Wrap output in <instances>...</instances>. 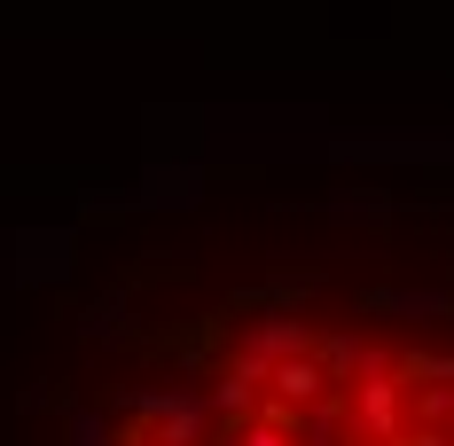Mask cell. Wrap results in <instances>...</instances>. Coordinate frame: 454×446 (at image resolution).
Segmentation results:
<instances>
[{"label":"cell","mask_w":454,"mask_h":446,"mask_svg":"<svg viewBox=\"0 0 454 446\" xmlns=\"http://www.w3.org/2000/svg\"><path fill=\"white\" fill-rule=\"evenodd\" d=\"M400 368H392V353H376V345H361V368H353V400H345V415H353V431H361L368 446H392L400 431H408V407H400Z\"/></svg>","instance_id":"obj_1"},{"label":"cell","mask_w":454,"mask_h":446,"mask_svg":"<svg viewBox=\"0 0 454 446\" xmlns=\"http://www.w3.org/2000/svg\"><path fill=\"white\" fill-rule=\"evenodd\" d=\"M134 345H141V353H157V360H173V368H188V376H204V368L235 345V306L196 313V321H181V329H141Z\"/></svg>","instance_id":"obj_2"},{"label":"cell","mask_w":454,"mask_h":446,"mask_svg":"<svg viewBox=\"0 0 454 446\" xmlns=\"http://www.w3.org/2000/svg\"><path fill=\"white\" fill-rule=\"evenodd\" d=\"M235 353H251L259 368H274V360H290V353H314V329L298 313H282V306H259V321L235 337Z\"/></svg>","instance_id":"obj_3"},{"label":"cell","mask_w":454,"mask_h":446,"mask_svg":"<svg viewBox=\"0 0 454 446\" xmlns=\"http://www.w3.org/2000/svg\"><path fill=\"white\" fill-rule=\"evenodd\" d=\"M212 392H196V384H173V400H165V415L149 423V446H204L212 439Z\"/></svg>","instance_id":"obj_4"},{"label":"cell","mask_w":454,"mask_h":446,"mask_svg":"<svg viewBox=\"0 0 454 446\" xmlns=\"http://www.w3.org/2000/svg\"><path fill=\"white\" fill-rule=\"evenodd\" d=\"M361 313H384V321H454V290L376 282V290H361Z\"/></svg>","instance_id":"obj_5"},{"label":"cell","mask_w":454,"mask_h":446,"mask_svg":"<svg viewBox=\"0 0 454 446\" xmlns=\"http://www.w3.org/2000/svg\"><path fill=\"white\" fill-rule=\"evenodd\" d=\"M259 384H267V368L251 353H227V368H220V384H212V415L220 423H243L251 407H259Z\"/></svg>","instance_id":"obj_6"},{"label":"cell","mask_w":454,"mask_h":446,"mask_svg":"<svg viewBox=\"0 0 454 446\" xmlns=\"http://www.w3.org/2000/svg\"><path fill=\"white\" fill-rule=\"evenodd\" d=\"M267 384H274V400H290V407H306V400H321V392H329V376H321V360H314V353L274 360Z\"/></svg>","instance_id":"obj_7"},{"label":"cell","mask_w":454,"mask_h":446,"mask_svg":"<svg viewBox=\"0 0 454 446\" xmlns=\"http://www.w3.org/2000/svg\"><path fill=\"white\" fill-rule=\"evenodd\" d=\"M345 431H353L345 392H321V400H306V415H298V439H306V446H337Z\"/></svg>","instance_id":"obj_8"},{"label":"cell","mask_w":454,"mask_h":446,"mask_svg":"<svg viewBox=\"0 0 454 446\" xmlns=\"http://www.w3.org/2000/svg\"><path fill=\"white\" fill-rule=\"evenodd\" d=\"M126 313H134V282H118V290H102L87 313H79V337H126Z\"/></svg>","instance_id":"obj_9"},{"label":"cell","mask_w":454,"mask_h":446,"mask_svg":"<svg viewBox=\"0 0 454 446\" xmlns=\"http://www.w3.org/2000/svg\"><path fill=\"white\" fill-rule=\"evenodd\" d=\"M16 251H32V259H16L24 274L55 282V274H63V251H71V235H16Z\"/></svg>","instance_id":"obj_10"},{"label":"cell","mask_w":454,"mask_h":446,"mask_svg":"<svg viewBox=\"0 0 454 446\" xmlns=\"http://www.w3.org/2000/svg\"><path fill=\"white\" fill-rule=\"evenodd\" d=\"M63 446H118L110 439V415H102V407H63Z\"/></svg>","instance_id":"obj_11"},{"label":"cell","mask_w":454,"mask_h":446,"mask_svg":"<svg viewBox=\"0 0 454 446\" xmlns=\"http://www.w3.org/2000/svg\"><path fill=\"white\" fill-rule=\"evenodd\" d=\"M329 220L376 227V220H392V196H376V188H353V196H329Z\"/></svg>","instance_id":"obj_12"},{"label":"cell","mask_w":454,"mask_h":446,"mask_svg":"<svg viewBox=\"0 0 454 446\" xmlns=\"http://www.w3.org/2000/svg\"><path fill=\"white\" fill-rule=\"evenodd\" d=\"M314 360L329 384H353V368H361V337H314Z\"/></svg>","instance_id":"obj_13"},{"label":"cell","mask_w":454,"mask_h":446,"mask_svg":"<svg viewBox=\"0 0 454 446\" xmlns=\"http://www.w3.org/2000/svg\"><path fill=\"white\" fill-rule=\"evenodd\" d=\"M165 400H173V384H126V392H118V415H134L141 431H149V423H157V415H165Z\"/></svg>","instance_id":"obj_14"},{"label":"cell","mask_w":454,"mask_h":446,"mask_svg":"<svg viewBox=\"0 0 454 446\" xmlns=\"http://www.w3.org/2000/svg\"><path fill=\"white\" fill-rule=\"evenodd\" d=\"M400 384H454V353H400Z\"/></svg>","instance_id":"obj_15"},{"label":"cell","mask_w":454,"mask_h":446,"mask_svg":"<svg viewBox=\"0 0 454 446\" xmlns=\"http://www.w3.org/2000/svg\"><path fill=\"white\" fill-rule=\"evenodd\" d=\"M415 423H454V384H431V392H415Z\"/></svg>","instance_id":"obj_16"},{"label":"cell","mask_w":454,"mask_h":446,"mask_svg":"<svg viewBox=\"0 0 454 446\" xmlns=\"http://www.w3.org/2000/svg\"><path fill=\"white\" fill-rule=\"evenodd\" d=\"M392 446H454V431H447V423H408Z\"/></svg>","instance_id":"obj_17"}]
</instances>
